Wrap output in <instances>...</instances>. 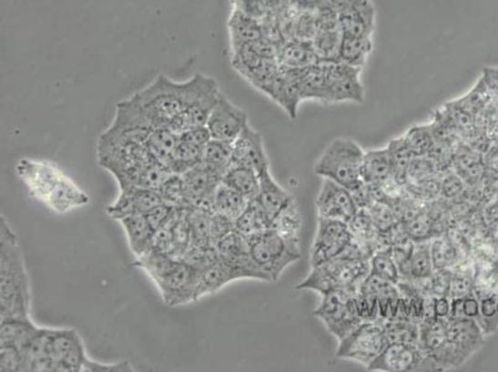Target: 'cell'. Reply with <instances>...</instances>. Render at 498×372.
Listing matches in <instances>:
<instances>
[{"label": "cell", "mask_w": 498, "mask_h": 372, "mask_svg": "<svg viewBox=\"0 0 498 372\" xmlns=\"http://www.w3.org/2000/svg\"><path fill=\"white\" fill-rule=\"evenodd\" d=\"M218 87L215 78L204 74H196L194 77L183 82L159 75L130 98L149 119L154 128L168 127L198 98Z\"/></svg>", "instance_id": "cell-1"}, {"label": "cell", "mask_w": 498, "mask_h": 372, "mask_svg": "<svg viewBox=\"0 0 498 372\" xmlns=\"http://www.w3.org/2000/svg\"><path fill=\"white\" fill-rule=\"evenodd\" d=\"M32 318V286L18 235L0 216V319Z\"/></svg>", "instance_id": "cell-2"}, {"label": "cell", "mask_w": 498, "mask_h": 372, "mask_svg": "<svg viewBox=\"0 0 498 372\" xmlns=\"http://www.w3.org/2000/svg\"><path fill=\"white\" fill-rule=\"evenodd\" d=\"M134 265L149 276L165 305L180 307L196 302L198 271L184 259L171 257L152 248L137 258Z\"/></svg>", "instance_id": "cell-3"}, {"label": "cell", "mask_w": 498, "mask_h": 372, "mask_svg": "<svg viewBox=\"0 0 498 372\" xmlns=\"http://www.w3.org/2000/svg\"><path fill=\"white\" fill-rule=\"evenodd\" d=\"M369 275L370 259L341 255L325 264L311 267L308 277L297 288L309 289L320 296L339 289L357 292Z\"/></svg>", "instance_id": "cell-4"}, {"label": "cell", "mask_w": 498, "mask_h": 372, "mask_svg": "<svg viewBox=\"0 0 498 372\" xmlns=\"http://www.w3.org/2000/svg\"><path fill=\"white\" fill-rule=\"evenodd\" d=\"M365 150L350 138L330 143L315 164L316 176L355 191L363 184L362 163Z\"/></svg>", "instance_id": "cell-5"}, {"label": "cell", "mask_w": 498, "mask_h": 372, "mask_svg": "<svg viewBox=\"0 0 498 372\" xmlns=\"http://www.w3.org/2000/svg\"><path fill=\"white\" fill-rule=\"evenodd\" d=\"M485 334L475 319L449 318L448 339L436 355V371H449L462 367L485 344Z\"/></svg>", "instance_id": "cell-6"}, {"label": "cell", "mask_w": 498, "mask_h": 372, "mask_svg": "<svg viewBox=\"0 0 498 372\" xmlns=\"http://www.w3.org/2000/svg\"><path fill=\"white\" fill-rule=\"evenodd\" d=\"M249 242L254 264L262 272L266 282L279 281L285 269L301 258V255L291 250L271 228L249 238Z\"/></svg>", "instance_id": "cell-7"}, {"label": "cell", "mask_w": 498, "mask_h": 372, "mask_svg": "<svg viewBox=\"0 0 498 372\" xmlns=\"http://www.w3.org/2000/svg\"><path fill=\"white\" fill-rule=\"evenodd\" d=\"M356 293L346 289L325 293L314 312L316 318L338 340L343 339L362 323L357 309Z\"/></svg>", "instance_id": "cell-8"}, {"label": "cell", "mask_w": 498, "mask_h": 372, "mask_svg": "<svg viewBox=\"0 0 498 372\" xmlns=\"http://www.w3.org/2000/svg\"><path fill=\"white\" fill-rule=\"evenodd\" d=\"M387 346L388 340L382 324L362 322L343 339L339 340L336 357L353 361L367 368Z\"/></svg>", "instance_id": "cell-9"}, {"label": "cell", "mask_w": 498, "mask_h": 372, "mask_svg": "<svg viewBox=\"0 0 498 372\" xmlns=\"http://www.w3.org/2000/svg\"><path fill=\"white\" fill-rule=\"evenodd\" d=\"M46 354L51 372H85L89 359L80 334L70 327H51Z\"/></svg>", "instance_id": "cell-10"}, {"label": "cell", "mask_w": 498, "mask_h": 372, "mask_svg": "<svg viewBox=\"0 0 498 372\" xmlns=\"http://www.w3.org/2000/svg\"><path fill=\"white\" fill-rule=\"evenodd\" d=\"M15 172L29 191L30 196L44 205L67 176L56 164L30 158L18 160Z\"/></svg>", "instance_id": "cell-11"}, {"label": "cell", "mask_w": 498, "mask_h": 372, "mask_svg": "<svg viewBox=\"0 0 498 372\" xmlns=\"http://www.w3.org/2000/svg\"><path fill=\"white\" fill-rule=\"evenodd\" d=\"M352 240L349 224L319 217L310 251V267L340 257L345 254Z\"/></svg>", "instance_id": "cell-12"}, {"label": "cell", "mask_w": 498, "mask_h": 372, "mask_svg": "<svg viewBox=\"0 0 498 372\" xmlns=\"http://www.w3.org/2000/svg\"><path fill=\"white\" fill-rule=\"evenodd\" d=\"M325 73L328 104L334 102H362L363 87L361 68L350 66L340 60L319 61Z\"/></svg>", "instance_id": "cell-13"}, {"label": "cell", "mask_w": 498, "mask_h": 372, "mask_svg": "<svg viewBox=\"0 0 498 372\" xmlns=\"http://www.w3.org/2000/svg\"><path fill=\"white\" fill-rule=\"evenodd\" d=\"M316 211L318 217L349 224L359 213L360 207L351 191L332 180L322 179L316 197Z\"/></svg>", "instance_id": "cell-14"}, {"label": "cell", "mask_w": 498, "mask_h": 372, "mask_svg": "<svg viewBox=\"0 0 498 372\" xmlns=\"http://www.w3.org/2000/svg\"><path fill=\"white\" fill-rule=\"evenodd\" d=\"M249 125V116L246 112L232 104L221 92L206 127L212 139L233 143Z\"/></svg>", "instance_id": "cell-15"}, {"label": "cell", "mask_w": 498, "mask_h": 372, "mask_svg": "<svg viewBox=\"0 0 498 372\" xmlns=\"http://www.w3.org/2000/svg\"><path fill=\"white\" fill-rule=\"evenodd\" d=\"M216 248H218L219 258L233 269L239 281V279L264 281L262 272L254 264L250 255L249 238L233 230L216 245Z\"/></svg>", "instance_id": "cell-16"}, {"label": "cell", "mask_w": 498, "mask_h": 372, "mask_svg": "<svg viewBox=\"0 0 498 372\" xmlns=\"http://www.w3.org/2000/svg\"><path fill=\"white\" fill-rule=\"evenodd\" d=\"M163 203L158 190L138 186H120L118 197L107 206V214L113 220L118 221L129 215H147Z\"/></svg>", "instance_id": "cell-17"}, {"label": "cell", "mask_w": 498, "mask_h": 372, "mask_svg": "<svg viewBox=\"0 0 498 372\" xmlns=\"http://www.w3.org/2000/svg\"><path fill=\"white\" fill-rule=\"evenodd\" d=\"M424 355L418 346L388 343L382 353L367 367L374 372H414L422 371Z\"/></svg>", "instance_id": "cell-18"}, {"label": "cell", "mask_w": 498, "mask_h": 372, "mask_svg": "<svg viewBox=\"0 0 498 372\" xmlns=\"http://www.w3.org/2000/svg\"><path fill=\"white\" fill-rule=\"evenodd\" d=\"M338 13L342 35L372 37L376 13L371 0H340Z\"/></svg>", "instance_id": "cell-19"}, {"label": "cell", "mask_w": 498, "mask_h": 372, "mask_svg": "<svg viewBox=\"0 0 498 372\" xmlns=\"http://www.w3.org/2000/svg\"><path fill=\"white\" fill-rule=\"evenodd\" d=\"M183 180L188 209L201 207L211 210L215 191L222 183L221 177L200 163L184 173Z\"/></svg>", "instance_id": "cell-20"}, {"label": "cell", "mask_w": 498, "mask_h": 372, "mask_svg": "<svg viewBox=\"0 0 498 372\" xmlns=\"http://www.w3.org/2000/svg\"><path fill=\"white\" fill-rule=\"evenodd\" d=\"M232 162L233 166H249L259 174L270 169L262 135L249 125L232 143Z\"/></svg>", "instance_id": "cell-21"}, {"label": "cell", "mask_w": 498, "mask_h": 372, "mask_svg": "<svg viewBox=\"0 0 498 372\" xmlns=\"http://www.w3.org/2000/svg\"><path fill=\"white\" fill-rule=\"evenodd\" d=\"M270 223L294 200L283 186L276 182L270 169L259 174V193L256 197Z\"/></svg>", "instance_id": "cell-22"}, {"label": "cell", "mask_w": 498, "mask_h": 372, "mask_svg": "<svg viewBox=\"0 0 498 372\" xmlns=\"http://www.w3.org/2000/svg\"><path fill=\"white\" fill-rule=\"evenodd\" d=\"M118 223L125 231L130 252L136 258L142 257L152 248L156 230L147 221L146 215H129L120 218Z\"/></svg>", "instance_id": "cell-23"}, {"label": "cell", "mask_w": 498, "mask_h": 372, "mask_svg": "<svg viewBox=\"0 0 498 372\" xmlns=\"http://www.w3.org/2000/svg\"><path fill=\"white\" fill-rule=\"evenodd\" d=\"M236 281H239L236 273L219 256L215 262L198 271L196 300L204 298L206 296L215 295L229 283Z\"/></svg>", "instance_id": "cell-24"}, {"label": "cell", "mask_w": 498, "mask_h": 372, "mask_svg": "<svg viewBox=\"0 0 498 372\" xmlns=\"http://www.w3.org/2000/svg\"><path fill=\"white\" fill-rule=\"evenodd\" d=\"M44 327H37L32 318H5L0 323V347L24 349L32 343Z\"/></svg>", "instance_id": "cell-25"}, {"label": "cell", "mask_w": 498, "mask_h": 372, "mask_svg": "<svg viewBox=\"0 0 498 372\" xmlns=\"http://www.w3.org/2000/svg\"><path fill=\"white\" fill-rule=\"evenodd\" d=\"M434 268L431 242L418 241L413 246L407 264L400 269L401 279H407L410 283L427 282L434 275Z\"/></svg>", "instance_id": "cell-26"}, {"label": "cell", "mask_w": 498, "mask_h": 372, "mask_svg": "<svg viewBox=\"0 0 498 372\" xmlns=\"http://www.w3.org/2000/svg\"><path fill=\"white\" fill-rule=\"evenodd\" d=\"M228 26L231 51L249 45L263 37L262 22L249 18L237 10H232L229 14Z\"/></svg>", "instance_id": "cell-27"}, {"label": "cell", "mask_w": 498, "mask_h": 372, "mask_svg": "<svg viewBox=\"0 0 498 372\" xmlns=\"http://www.w3.org/2000/svg\"><path fill=\"white\" fill-rule=\"evenodd\" d=\"M278 63L287 70H301L319 63L311 41L287 40L279 46Z\"/></svg>", "instance_id": "cell-28"}, {"label": "cell", "mask_w": 498, "mask_h": 372, "mask_svg": "<svg viewBox=\"0 0 498 372\" xmlns=\"http://www.w3.org/2000/svg\"><path fill=\"white\" fill-rule=\"evenodd\" d=\"M303 226V217L299 210L297 201L293 200L290 205L271 223V230L278 235L290 246L291 250L301 255L300 251V234Z\"/></svg>", "instance_id": "cell-29"}, {"label": "cell", "mask_w": 498, "mask_h": 372, "mask_svg": "<svg viewBox=\"0 0 498 372\" xmlns=\"http://www.w3.org/2000/svg\"><path fill=\"white\" fill-rule=\"evenodd\" d=\"M393 179V170L388 148L365 152L362 163V180L370 186H382Z\"/></svg>", "instance_id": "cell-30"}, {"label": "cell", "mask_w": 498, "mask_h": 372, "mask_svg": "<svg viewBox=\"0 0 498 372\" xmlns=\"http://www.w3.org/2000/svg\"><path fill=\"white\" fill-rule=\"evenodd\" d=\"M222 184L253 200L259 193V174L249 166H232L222 177Z\"/></svg>", "instance_id": "cell-31"}, {"label": "cell", "mask_w": 498, "mask_h": 372, "mask_svg": "<svg viewBox=\"0 0 498 372\" xmlns=\"http://www.w3.org/2000/svg\"><path fill=\"white\" fill-rule=\"evenodd\" d=\"M249 203V200L246 199L245 196H240L239 193L221 183L215 191L211 210L235 223L237 218L246 210Z\"/></svg>", "instance_id": "cell-32"}, {"label": "cell", "mask_w": 498, "mask_h": 372, "mask_svg": "<svg viewBox=\"0 0 498 372\" xmlns=\"http://www.w3.org/2000/svg\"><path fill=\"white\" fill-rule=\"evenodd\" d=\"M270 227L269 218L256 199L249 200L246 210L235 221V231L246 238L257 236Z\"/></svg>", "instance_id": "cell-33"}, {"label": "cell", "mask_w": 498, "mask_h": 372, "mask_svg": "<svg viewBox=\"0 0 498 372\" xmlns=\"http://www.w3.org/2000/svg\"><path fill=\"white\" fill-rule=\"evenodd\" d=\"M372 37L342 35L338 60L350 66L362 68L372 51Z\"/></svg>", "instance_id": "cell-34"}, {"label": "cell", "mask_w": 498, "mask_h": 372, "mask_svg": "<svg viewBox=\"0 0 498 372\" xmlns=\"http://www.w3.org/2000/svg\"><path fill=\"white\" fill-rule=\"evenodd\" d=\"M201 163L222 179L233 166L232 143L211 139L204 148Z\"/></svg>", "instance_id": "cell-35"}, {"label": "cell", "mask_w": 498, "mask_h": 372, "mask_svg": "<svg viewBox=\"0 0 498 372\" xmlns=\"http://www.w3.org/2000/svg\"><path fill=\"white\" fill-rule=\"evenodd\" d=\"M178 136L175 135L168 127H159L154 129L152 135L146 143L147 152L154 159L158 160L165 166H169L171 156H173L175 146H177ZM169 169V168H168Z\"/></svg>", "instance_id": "cell-36"}, {"label": "cell", "mask_w": 498, "mask_h": 372, "mask_svg": "<svg viewBox=\"0 0 498 372\" xmlns=\"http://www.w3.org/2000/svg\"><path fill=\"white\" fill-rule=\"evenodd\" d=\"M370 275L383 279V281L398 285L401 281V272L396 259L391 255V248H380L370 258Z\"/></svg>", "instance_id": "cell-37"}, {"label": "cell", "mask_w": 498, "mask_h": 372, "mask_svg": "<svg viewBox=\"0 0 498 372\" xmlns=\"http://www.w3.org/2000/svg\"><path fill=\"white\" fill-rule=\"evenodd\" d=\"M388 152H390L391 170H393V179L398 184L403 183L408 176V170L413 159L417 158L408 148L403 136L393 139L388 143Z\"/></svg>", "instance_id": "cell-38"}, {"label": "cell", "mask_w": 498, "mask_h": 372, "mask_svg": "<svg viewBox=\"0 0 498 372\" xmlns=\"http://www.w3.org/2000/svg\"><path fill=\"white\" fill-rule=\"evenodd\" d=\"M382 324L388 343L410 344L418 346L419 324L407 319H391Z\"/></svg>", "instance_id": "cell-39"}, {"label": "cell", "mask_w": 498, "mask_h": 372, "mask_svg": "<svg viewBox=\"0 0 498 372\" xmlns=\"http://www.w3.org/2000/svg\"><path fill=\"white\" fill-rule=\"evenodd\" d=\"M408 148L417 158L429 155L434 149L435 136L431 126H418L403 136Z\"/></svg>", "instance_id": "cell-40"}, {"label": "cell", "mask_w": 498, "mask_h": 372, "mask_svg": "<svg viewBox=\"0 0 498 372\" xmlns=\"http://www.w3.org/2000/svg\"><path fill=\"white\" fill-rule=\"evenodd\" d=\"M161 199L165 204L171 206L180 207V209H188L187 196H185V187L183 176L171 173L167 180L159 187Z\"/></svg>", "instance_id": "cell-41"}, {"label": "cell", "mask_w": 498, "mask_h": 372, "mask_svg": "<svg viewBox=\"0 0 498 372\" xmlns=\"http://www.w3.org/2000/svg\"><path fill=\"white\" fill-rule=\"evenodd\" d=\"M479 298L480 314L479 318H477V323H479L483 334H485L486 337H489L498 329V295L490 293V295L479 297Z\"/></svg>", "instance_id": "cell-42"}, {"label": "cell", "mask_w": 498, "mask_h": 372, "mask_svg": "<svg viewBox=\"0 0 498 372\" xmlns=\"http://www.w3.org/2000/svg\"><path fill=\"white\" fill-rule=\"evenodd\" d=\"M0 371H24V355L22 349L15 347H0Z\"/></svg>", "instance_id": "cell-43"}, {"label": "cell", "mask_w": 498, "mask_h": 372, "mask_svg": "<svg viewBox=\"0 0 498 372\" xmlns=\"http://www.w3.org/2000/svg\"><path fill=\"white\" fill-rule=\"evenodd\" d=\"M232 10L262 22L269 14L266 0H231Z\"/></svg>", "instance_id": "cell-44"}, {"label": "cell", "mask_w": 498, "mask_h": 372, "mask_svg": "<svg viewBox=\"0 0 498 372\" xmlns=\"http://www.w3.org/2000/svg\"><path fill=\"white\" fill-rule=\"evenodd\" d=\"M133 372V365L128 361H122V363L105 364L98 363V361L88 359L86 364L85 372Z\"/></svg>", "instance_id": "cell-45"}, {"label": "cell", "mask_w": 498, "mask_h": 372, "mask_svg": "<svg viewBox=\"0 0 498 372\" xmlns=\"http://www.w3.org/2000/svg\"><path fill=\"white\" fill-rule=\"evenodd\" d=\"M497 309H498V299H497Z\"/></svg>", "instance_id": "cell-46"}]
</instances>
